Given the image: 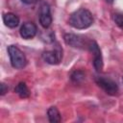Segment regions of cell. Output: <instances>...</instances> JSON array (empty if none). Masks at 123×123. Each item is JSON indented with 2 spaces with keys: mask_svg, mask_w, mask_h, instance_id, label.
Instances as JSON below:
<instances>
[{
  "mask_svg": "<svg viewBox=\"0 0 123 123\" xmlns=\"http://www.w3.org/2000/svg\"><path fill=\"white\" fill-rule=\"evenodd\" d=\"M68 23L71 27L78 29V30H83L90 27L93 23V17L91 12L85 9L81 8L74 12H72L69 16Z\"/></svg>",
  "mask_w": 123,
  "mask_h": 123,
  "instance_id": "6da1fadb",
  "label": "cell"
},
{
  "mask_svg": "<svg viewBox=\"0 0 123 123\" xmlns=\"http://www.w3.org/2000/svg\"><path fill=\"white\" fill-rule=\"evenodd\" d=\"M8 53L12 66L16 69H21L27 64V60L23 52L15 45H10L8 47Z\"/></svg>",
  "mask_w": 123,
  "mask_h": 123,
  "instance_id": "7a4b0ae2",
  "label": "cell"
},
{
  "mask_svg": "<svg viewBox=\"0 0 123 123\" xmlns=\"http://www.w3.org/2000/svg\"><path fill=\"white\" fill-rule=\"evenodd\" d=\"M95 83L109 95H115L118 92L117 84L111 78L105 76H97L95 78Z\"/></svg>",
  "mask_w": 123,
  "mask_h": 123,
  "instance_id": "3957f363",
  "label": "cell"
},
{
  "mask_svg": "<svg viewBox=\"0 0 123 123\" xmlns=\"http://www.w3.org/2000/svg\"><path fill=\"white\" fill-rule=\"evenodd\" d=\"M64 42L73 47L78 49H84L88 46L89 40H87L86 37H84L81 35H75V34H65L63 37Z\"/></svg>",
  "mask_w": 123,
  "mask_h": 123,
  "instance_id": "277c9868",
  "label": "cell"
},
{
  "mask_svg": "<svg viewBox=\"0 0 123 123\" xmlns=\"http://www.w3.org/2000/svg\"><path fill=\"white\" fill-rule=\"evenodd\" d=\"M87 48L93 55V66L95 70L97 72H100L103 68V58H102L101 49L99 48L97 42L94 40H89Z\"/></svg>",
  "mask_w": 123,
  "mask_h": 123,
  "instance_id": "5b68a950",
  "label": "cell"
},
{
  "mask_svg": "<svg viewBox=\"0 0 123 123\" xmlns=\"http://www.w3.org/2000/svg\"><path fill=\"white\" fill-rule=\"evenodd\" d=\"M42 59L49 64H58L62 59V49L60 45H57L52 50L44 51L42 53Z\"/></svg>",
  "mask_w": 123,
  "mask_h": 123,
  "instance_id": "8992f818",
  "label": "cell"
},
{
  "mask_svg": "<svg viewBox=\"0 0 123 123\" xmlns=\"http://www.w3.org/2000/svg\"><path fill=\"white\" fill-rule=\"evenodd\" d=\"M39 23L45 29L49 28L51 23H52V15H51L50 8H49L48 4H46V3H43L40 6V10H39Z\"/></svg>",
  "mask_w": 123,
  "mask_h": 123,
  "instance_id": "52a82bcc",
  "label": "cell"
},
{
  "mask_svg": "<svg viewBox=\"0 0 123 123\" xmlns=\"http://www.w3.org/2000/svg\"><path fill=\"white\" fill-rule=\"evenodd\" d=\"M37 32V28L36 26L35 23L33 22H25L21 28H20V36L24 38V39H30L33 38Z\"/></svg>",
  "mask_w": 123,
  "mask_h": 123,
  "instance_id": "ba28073f",
  "label": "cell"
},
{
  "mask_svg": "<svg viewBox=\"0 0 123 123\" xmlns=\"http://www.w3.org/2000/svg\"><path fill=\"white\" fill-rule=\"evenodd\" d=\"M3 21L9 28H15L19 24V17L12 12H7L3 15Z\"/></svg>",
  "mask_w": 123,
  "mask_h": 123,
  "instance_id": "9c48e42d",
  "label": "cell"
},
{
  "mask_svg": "<svg viewBox=\"0 0 123 123\" xmlns=\"http://www.w3.org/2000/svg\"><path fill=\"white\" fill-rule=\"evenodd\" d=\"M47 115L48 119L51 123H59L61 122V113L59 110L56 107H50L47 111Z\"/></svg>",
  "mask_w": 123,
  "mask_h": 123,
  "instance_id": "30bf717a",
  "label": "cell"
},
{
  "mask_svg": "<svg viewBox=\"0 0 123 123\" xmlns=\"http://www.w3.org/2000/svg\"><path fill=\"white\" fill-rule=\"evenodd\" d=\"M14 92H15L16 94H18V96H19L20 98H27V97H29V95H30L29 88H28V86H26V84L23 83V82L19 83V84L15 86Z\"/></svg>",
  "mask_w": 123,
  "mask_h": 123,
  "instance_id": "8fae6325",
  "label": "cell"
},
{
  "mask_svg": "<svg viewBox=\"0 0 123 123\" xmlns=\"http://www.w3.org/2000/svg\"><path fill=\"white\" fill-rule=\"evenodd\" d=\"M85 76L86 75H85V72L83 70H75L74 72H72L70 78L74 83L79 84L85 79Z\"/></svg>",
  "mask_w": 123,
  "mask_h": 123,
  "instance_id": "7c38bea8",
  "label": "cell"
},
{
  "mask_svg": "<svg viewBox=\"0 0 123 123\" xmlns=\"http://www.w3.org/2000/svg\"><path fill=\"white\" fill-rule=\"evenodd\" d=\"M113 21L117 26L123 28V13H115L113 15Z\"/></svg>",
  "mask_w": 123,
  "mask_h": 123,
  "instance_id": "4fadbf2b",
  "label": "cell"
},
{
  "mask_svg": "<svg viewBox=\"0 0 123 123\" xmlns=\"http://www.w3.org/2000/svg\"><path fill=\"white\" fill-rule=\"evenodd\" d=\"M0 86H1V90H0L1 95H4V94H5V93L8 91V86H6L4 83H2Z\"/></svg>",
  "mask_w": 123,
  "mask_h": 123,
  "instance_id": "5bb4252c",
  "label": "cell"
},
{
  "mask_svg": "<svg viewBox=\"0 0 123 123\" xmlns=\"http://www.w3.org/2000/svg\"><path fill=\"white\" fill-rule=\"evenodd\" d=\"M23 3L27 4V5H31V4H34L37 2V0H21Z\"/></svg>",
  "mask_w": 123,
  "mask_h": 123,
  "instance_id": "9a60e30c",
  "label": "cell"
},
{
  "mask_svg": "<svg viewBox=\"0 0 123 123\" xmlns=\"http://www.w3.org/2000/svg\"><path fill=\"white\" fill-rule=\"evenodd\" d=\"M106 1H107L108 3H112V2L114 1V0H106Z\"/></svg>",
  "mask_w": 123,
  "mask_h": 123,
  "instance_id": "2e32d148",
  "label": "cell"
}]
</instances>
